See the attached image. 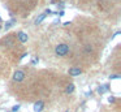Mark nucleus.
Wrapping results in <instances>:
<instances>
[{"mask_svg":"<svg viewBox=\"0 0 121 112\" xmlns=\"http://www.w3.org/2000/svg\"><path fill=\"white\" fill-rule=\"evenodd\" d=\"M69 52H70V47H69V44H66V43H60V44H57V46L55 47V54L57 55V56H60V57L66 56Z\"/></svg>","mask_w":121,"mask_h":112,"instance_id":"obj_1","label":"nucleus"},{"mask_svg":"<svg viewBox=\"0 0 121 112\" xmlns=\"http://www.w3.org/2000/svg\"><path fill=\"white\" fill-rule=\"evenodd\" d=\"M25 77H26V73H25L24 70L18 69V70H16L14 74H13V81L14 82H22V81L25 80Z\"/></svg>","mask_w":121,"mask_h":112,"instance_id":"obj_2","label":"nucleus"},{"mask_svg":"<svg viewBox=\"0 0 121 112\" xmlns=\"http://www.w3.org/2000/svg\"><path fill=\"white\" fill-rule=\"evenodd\" d=\"M82 73V69L79 67H72L68 69V74L70 76V77H77V76H79Z\"/></svg>","mask_w":121,"mask_h":112,"instance_id":"obj_3","label":"nucleus"},{"mask_svg":"<svg viewBox=\"0 0 121 112\" xmlns=\"http://www.w3.org/2000/svg\"><path fill=\"white\" fill-rule=\"evenodd\" d=\"M17 39H18L21 43H26L29 36H27V34L24 33V31H18V33H17Z\"/></svg>","mask_w":121,"mask_h":112,"instance_id":"obj_4","label":"nucleus"},{"mask_svg":"<svg viewBox=\"0 0 121 112\" xmlns=\"http://www.w3.org/2000/svg\"><path fill=\"white\" fill-rule=\"evenodd\" d=\"M43 108H44V102L43 100H38L34 104V112H42Z\"/></svg>","mask_w":121,"mask_h":112,"instance_id":"obj_5","label":"nucleus"},{"mask_svg":"<svg viewBox=\"0 0 121 112\" xmlns=\"http://www.w3.org/2000/svg\"><path fill=\"white\" fill-rule=\"evenodd\" d=\"M3 43H4V44H7V46H9V47L14 46V40H13V36H12V35H8V36H7V38H4Z\"/></svg>","mask_w":121,"mask_h":112,"instance_id":"obj_6","label":"nucleus"},{"mask_svg":"<svg viewBox=\"0 0 121 112\" xmlns=\"http://www.w3.org/2000/svg\"><path fill=\"white\" fill-rule=\"evenodd\" d=\"M74 90H76V87H74L73 83H69V85H66V87H65V93H66V94H73Z\"/></svg>","mask_w":121,"mask_h":112,"instance_id":"obj_7","label":"nucleus"},{"mask_svg":"<svg viewBox=\"0 0 121 112\" xmlns=\"http://www.w3.org/2000/svg\"><path fill=\"white\" fill-rule=\"evenodd\" d=\"M107 90H108V86H107V85H103V86H99V89H98V93H99V94H104Z\"/></svg>","mask_w":121,"mask_h":112,"instance_id":"obj_8","label":"nucleus"},{"mask_svg":"<svg viewBox=\"0 0 121 112\" xmlns=\"http://www.w3.org/2000/svg\"><path fill=\"white\" fill-rule=\"evenodd\" d=\"M46 16H47V14H46V13H42V14H40L39 17L37 18V20H35V23H37V25H38V23H40V22H42V21H43V20H44V18H46Z\"/></svg>","mask_w":121,"mask_h":112,"instance_id":"obj_9","label":"nucleus"},{"mask_svg":"<svg viewBox=\"0 0 121 112\" xmlns=\"http://www.w3.org/2000/svg\"><path fill=\"white\" fill-rule=\"evenodd\" d=\"M91 52H92V47L90 46V44L85 46V54H91Z\"/></svg>","mask_w":121,"mask_h":112,"instance_id":"obj_10","label":"nucleus"},{"mask_svg":"<svg viewBox=\"0 0 121 112\" xmlns=\"http://www.w3.org/2000/svg\"><path fill=\"white\" fill-rule=\"evenodd\" d=\"M14 22H16L14 20H12V21H9V22H7V23H5V29H9V27H11V26L14 23Z\"/></svg>","mask_w":121,"mask_h":112,"instance_id":"obj_11","label":"nucleus"},{"mask_svg":"<svg viewBox=\"0 0 121 112\" xmlns=\"http://www.w3.org/2000/svg\"><path fill=\"white\" fill-rule=\"evenodd\" d=\"M18 109H20V106L17 104V106H14L13 108H12V112H18Z\"/></svg>","mask_w":121,"mask_h":112,"instance_id":"obj_12","label":"nucleus"},{"mask_svg":"<svg viewBox=\"0 0 121 112\" xmlns=\"http://www.w3.org/2000/svg\"><path fill=\"white\" fill-rule=\"evenodd\" d=\"M109 78H112V80H116V78H120V74H112Z\"/></svg>","mask_w":121,"mask_h":112,"instance_id":"obj_13","label":"nucleus"},{"mask_svg":"<svg viewBox=\"0 0 121 112\" xmlns=\"http://www.w3.org/2000/svg\"><path fill=\"white\" fill-rule=\"evenodd\" d=\"M108 102H109V103H113V102H115V96H109Z\"/></svg>","mask_w":121,"mask_h":112,"instance_id":"obj_14","label":"nucleus"},{"mask_svg":"<svg viewBox=\"0 0 121 112\" xmlns=\"http://www.w3.org/2000/svg\"><path fill=\"white\" fill-rule=\"evenodd\" d=\"M38 61H39V60H38V59H37V57H35V59H34V60H33V61H31V63H33V64H37V63H38Z\"/></svg>","mask_w":121,"mask_h":112,"instance_id":"obj_15","label":"nucleus"},{"mask_svg":"<svg viewBox=\"0 0 121 112\" xmlns=\"http://www.w3.org/2000/svg\"><path fill=\"white\" fill-rule=\"evenodd\" d=\"M57 14H59V16H64V10H60V12H59Z\"/></svg>","mask_w":121,"mask_h":112,"instance_id":"obj_16","label":"nucleus"}]
</instances>
